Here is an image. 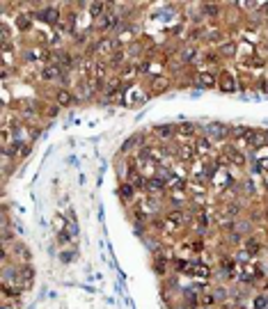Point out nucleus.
<instances>
[{"instance_id": "23", "label": "nucleus", "mask_w": 268, "mask_h": 309, "mask_svg": "<svg viewBox=\"0 0 268 309\" xmlns=\"http://www.w3.org/2000/svg\"><path fill=\"white\" fill-rule=\"evenodd\" d=\"M252 307L254 309H268V298L266 295H257V298L252 300Z\"/></svg>"}, {"instance_id": "12", "label": "nucleus", "mask_w": 268, "mask_h": 309, "mask_svg": "<svg viewBox=\"0 0 268 309\" xmlns=\"http://www.w3.org/2000/svg\"><path fill=\"white\" fill-rule=\"evenodd\" d=\"M177 158L181 163H195V158H197L195 147H193V144H179L177 147Z\"/></svg>"}, {"instance_id": "19", "label": "nucleus", "mask_w": 268, "mask_h": 309, "mask_svg": "<svg viewBox=\"0 0 268 309\" xmlns=\"http://www.w3.org/2000/svg\"><path fill=\"white\" fill-rule=\"evenodd\" d=\"M32 19H34L32 14H16V19H14L16 30H21V32H28V30H30V21H32Z\"/></svg>"}, {"instance_id": "4", "label": "nucleus", "mask_w": 268, "mask_h": 309, "mask_svg": "<svg viewBox=\"0 0 268 309\" xmlns=\"http://www.w3.org/2000/svg\"><path fill=\"white\" fill-rule=\"evenodd\" d=\"M62 76H64V69L60 67V64H55V62H48V64H44V67L39 69V78H42L44 83L62 81Z\"/></svg>"}, {"instance_id": "13", "label": "nucleus", "mask_w": 268, "mask_h": 309, "mask_svg": "<svg viewBox=\"0 0 268 309\" xmlns=\"http://www.w3.org/2000/svg\"><path fill=\"white\" fill-rule=\"evenodd\" d=\"M135 192H138V188H135L131 181H120V197L124 202H133L135 200Z\"/></svg>"}, {"instance_id": "24", "label": "nucleus", "mask_w": 268, "mask_h": 309, "mask_svg": "<svg viewBox=\"0 0 268 309\" xmlns=\"http://www.w3.org/2000/svg\"><path fill=\"white\" fill-rule=\"evenodd\" d=\"M46 117L48 119H51V117H58V114H60V105L58 103H51V105H46Z\"/></svg>"}, {"instance_id": "18", "label": "nucleus", "mask_w": 268, "mask_h": 309, "mask_svg": "<svg viewBox=\"0 0 268 309\" xmlns=\"http://www.w3.org/2000/svg\"><path fill=\"white\" fill-rule=\"evenodd\" d=\"M133 39H135L133 37V28H131V25H126V28L120 30V34L115 37V42H117V46H124V44H131Z\"/></svg>"}, {"instance_id": "5", "label": "nucleus", "mask_w": 268, "mask_h": 309, "mask_svg": "<svg viewBox=\"0 0 268 309\" xmlns=\"http://www.w3.org/2000/svg\"><path fill=\"white\" fill-rule=\"evenodd\" d=\"M34 19H39V21H44V23H48V25H55L58 28L60 23H62V14H60V7H44V10H39L37 14H34Z\"/></svg>"}, {"instance_id": "3", "label": "nucleus", "mask_w": 268, "mask_h": 309, "mask_svg": "<svg viewBox=\"0 0 268 309\" xmlns=\"http://www.w3.org/2000/svg\"><path fill=\"white\" fill-rule=\"evenodd\" d=\"M165 190H170V181L165 179V176H161V174H156V176H151V179H147V185H144V192L147 195H163Z\"/></svg>"}, {"instance_id": "1", "label": "nucleus", "mask_w": 268, "mask_h": 309, "mask_svg": "<svg viewBox=\"0 0 268 309\" xmlns=\"http://www.w3.org/2000/svg\"><path fill=\"white\" fill-rule=\"evenodd\" d=\"M202 135H206L213 142H227L232 138L229 135V124L222 122H211V124H202Z\"/></svg>"}, {"instance_id": "28", "label": "nucleus", "mask_w": 268, "mask_h": 309, "mask_svg": "<svg viewBox=\"0 0 268 309\" xmlns=\"http://www.w3.org/2000/svg\"><path fill=\"white\" fill-rule=\"evenodd\" d=\"M174 309H179V307H174Z\"/></svg>"}, {"instance_id": "16", "label": "nucleus", "mask_w": 268, "mask_h": 309, "mask_svg": "<svg viewBox=\"0 0 268 309\" xmlns=\"http://www.w3.org/2000/svg\"><path fill=\"white\" fill-rule=\"evenodd\" d=\"M154 135L156 138H174V124H158V126H154Z\"/></svg>"}, {"instance_id": "6", "label": "nucleus", "mask_w": 268, "mask_h": 309, "mask_svg": "<svg viewBox=\"0 0 268 309\" xmlns=\"http://www.w3.org/2000/svg\"><path fill=\"white\" fill-rule=\"evenodd\" d=\"M193 147H195V153L200 158H209V156H213V151H216L213 140H209L206 135H200V138L193 140Z\"/></svg>"}, {"instance_id": "20", "label": "nucleus", "mask_w": 268, "mask_h": 309, "mask_svg": "<svg viewBox=\"0 0 268 309\" xmlns=\"http://www.w3.org/2000/svg\"><path fill=\"white\" fill-rule=\"evenodd\" d=\"M142 138L140 133H135V135H131L129 140H124V144H122V153H129V151H133L135 147H138V140Z\"/></svg>"}, {"instance_id": "29", "label": "nucleus", "mask_w": 268, "mask_h": 309, "mask_svg": "<svg viewBox=\"0 0 268 309\" xmlns=\"http://www.w3.org/2000/svg\"><path fill=\"white\" fill-rule=\"evenodd\" d=\"M3 309H5V307H3Z\"/></svg>"}, {"instance_id": "22", "label": "nucleus", "mask_w": 268, "mask_h": 309, "mask_svg": "<svg viewBox=\"0 0 268 309\" xmlns=\"http://www.w3.org/2000/svg\"><path fill=\"white\" fill-rule=\"evenodd\" d=\"M218 53H220L222 57H234V55H236V44H234V42H229V44H222V46H220V51H218Z\"/></svg>"}, {"instance_id": "25", "label": "nucleus", "mask_w": 268, "mask_h": 309, "mask_svg": "<svg viewBox=\"0 0 268 309\" xmlns=\"http://www.w3.org/2000/svg\"><path fill=\"white\" fill-rule=\"evenodd\" d=\"M14 241V236H12V231H10V227L7 229H3V243H5V247L10 245V243Z\"/></svg>"}, {"instance_id": "10", "label": "nucleus", "mask_w": 268, "mask_h": 309, "mask_svg": "<svg viewBox=\"0 0 268 309\" xmlns=\"http://www.w3.org/2000/svg\"><path fill=\"white\" fill-rule=\"evenodd\" d=\"M195 87H200V90H213V87H218L216 71H200L195 78Z\"/></svg>"}, {"instance_id": "2", "label": "nucleus", "mask_w": 268, "mask_h": 309, "mask_svg": "<svg viewBox=\"0 0 268 309\" xmlns=\"http://www.w3.org/2000/svg\"><path fill=\"white\" fill-rule=\"evenodd\" d=\"M122 21H124V16L117 14V12H108L105 16H101L99 23H96V32H112V30H117L122 25Z\"/></svg>"}, {"instance_id": "7", "label": "nucleus", "mask_w": 268, "mask_h": 309, "mask_svg": "<svg viewBox=\"0 0 268 309\" xmlns=\"http://www.w3.org/2000/svg\"><path fill=\"white\" fill-rule=\"evenodd\" d=\"M76 94H73V90L71 87H58L55 90V94H53V103H58L60 108H67V105H71V103H76Z\"/></svg>"}, {"instance_id": "21", "label": "nucleus", "mask_w": 268, "mask_h": 309, "mask_svg": "<svg viewBox=\"0 0 268 309\" xmlns=\"http://www.w3.org/2000/svg\"><path fill=\"white\" fill-rule=\"evenodd\" d=\"M213 295H216L218 304L227 302V300L232 298V293H229V291H227V286H216V289H213Z\"/></svg>"}, {"instance_id": "27", "label": "nucleus", "mask_w": 268, "mask_h": 309, "mask_svg": "<svg viewBox=\"0 0 268 309\" xmlns=\"http://www.w3.org/2000/svg\"><path fill=\"white\" fill-rule=\"evenodd\" d=\"M259 87H261V90L268 94V81H261V83H259Z\"/></svg>"}, {"instance_id": "26", "label": "nucleus", "mask_w": 268, "mask_h": 309, "mask_svg": "<svg viewBox=\"0 0 268 309\" xmlns=\"http://www.w3.org/2000/svg\"><path fill=\"white\" fill-rule=\"evenodd\" d=\"M62 261H64V263L73 261V252H69V250H64V252H62Z\"/></svg>"}, {"instance_id": "9", "label": "nucleus", "mask_w": 268, "mask_h": 309, "mask_svg": "<svg viewBox=\"0 0 268 309\" xmlns=\"http://www.w3.org/2000/svg\"><path fill=\"white\" fill-rule=\"evenodd\" d=\"M218 90L225 92V94H232V92L239 90V81H236V76L232 71H222L220 76H218Z\"/></svg>"}, {"instance_id": "15", "label": "nucleus", "mask_w": 268, "mask_h": 309, "mask_svg": "<svg viewBox=\"0 0 268 309\" xmlns=\"http://www.w3.org/2000/svg\"><path fill=\"white\" fill-rule=\"evenodd\" d=\"M170 87V81L165 76H154L151 78V85H149V90L154 92V94H161V92H165Z\"/></svg>"}, {"instance_id": "11", "label": "nucleus", "mask_w": 268, "mask_h": 309, "mask_svg": "<svg viewBox=\"0 0 268 309\" xmlns=\"http://www.w3.org/2000/svg\"><path fill=\"white\" fill-rule=\"evenodd\" d=\"M19 282L23 289H30L34 282V266L32 263H21L19 266Z\"/></svg>"}, {"instance_id": "14", "label": "nucleus", "mask_w": 268, "mask_h": 309, "mask_svg": "<svg viewBox=\"0 0 268 309\" xmlns=\"http://www.w3.org/2000/svg\"><path fill=\"white\" fill-rule=\"evenodd\" d=\"M12 250H14V257L16 259H21L23 263H30V247L25 245V243H21V241H14V245H12Z\"/></svg>"}, {"instance_id": "8", "label": "nucleus", "mask_w": 268, "mask_h": 309, "mask_svg": "<svg viewBox=\"0 0 268 309\" xmlns=\"http://www.w3.org/2000/svg\"><path fill=\"white\" fill-rule=\"evenodd\" d=\"M197 133H202V124H195V122L174 124V135L177 138H195Z\"/></svg>"}, {"instance_id": "17", "label": "nucleus", "mask_w": 268, "mask_h": 309, "mask_svg": "<svg viewBox=\"0 0 268 309\" xmlns=\"http://www.w3.org/2000/svg\"><path fill=\"white\" fill-rule=\"evenodd\" d=\"M243 247H245V252L248 254H259L261 252V241H259L257 236H248L243 241Z\"/></svg>"}]
</instances>
